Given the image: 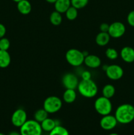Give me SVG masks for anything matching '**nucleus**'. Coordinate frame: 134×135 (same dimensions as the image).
<instances>
[{
    "mask_svg": "<svg viewBox=\"0 0 134 135\" xmlns=\"http://www.w3.org/2000/svg\"><path fill=\"white\" fill-rule=\"evenodd\" d=\"M116 119L120 124H129L134 120V106L130 104H123L116 109Z\"/></svg>",
    "mask_w": 134,
    "mask_h": 135,
    "instance_id": "1",
    "label": "nucleus"
},
{
    "mask_svg": "<svg viewBox=\"0 0 134 135\" xmlns=\"http://www.w3.org/2000/svg\"><path fill=\"white\" fill-rule=\"evenodd\" d=\"M79 93L87 98H92L97 94L98 87L97 84L91 79L81 80L78 86Z\"/></svg>",
    "mask_w": 134,
    "mask_h": 135,
    "instance_id": "2",
    "label": "nucleus"
},
{
    "mask_svg": "<svg viewBox=\"0 0 134 135\" xmlns=\"http://www.w3.org/2000/svg\"><path fill=\"white\" fill-rule=\"evenodd\" d=\"M41 124L35 119L27 120L20 127V133L21 135H42Z\"/></svg>",
    "mask_w": 134,
    "mask_h": 135,
    "instance_id": "3",
    "label": "nucleus"
},
{
    "mask_svg": "<svg viewBox=\"0 0 134 135\" xmlns=\"http://www.w3.org/2000/svg\"><path fill=\"white\" fill-rule=\"evenodd\" d=\"M94 108L99 114L104 116L110 114L112 109V105L110 99L102 96L96 99L94 103Z\"/></svg>",
    "mask_w": 134,
    "mask_h": 135,
    "instance_id": "4",
    "label": "nucleus"
},
{
    "mask_svg": "<svg viewBox=\"0 0 134 135\" xmlns=\"http://www.w3.org/2000/svg\"><path fill=\"white\" fill-rule=\"evenodd\" d=\"M67 62L73 67H79L84 62V56L83 51L77 49H70L66 51L65 55Z\"/></svg>",
    "mask_w": 134,
    "mask_h": 135,
    "instance_id": "5",
    "label": "nucleus"
},
{
    "mask_svg": "<svg viewBox=\"0 0 134 135\" xmlns=\"http://www.w3.org/2000/svg\"><path fill=\"white\" fill-rule=\"evenodd\" d=\"M63 106V102L60 98L55 96L47 97L43 102V108L48 113H55L59 112Z\"/></svg>",
    "mask_w": 134,
    "mask_h": 135,
    "instance_id": "6",
    "label": "nucleus"
},
{
    "mask_svg": "<svg viewBox=\"0 0 134 135\" xmlns=\"http://www.w3.org/2000/svg\"><path fill=\"white\" fill-rule=\"evenodd\" d=\"M106 75L109 79L112 80H118L123 75V70L122 67L118 65H108L105 69Z\"/></svg>",
    "mask_w": 134,
    "mask_h": 135,
    "instance_id": "7",
    "label": "nucleus"
},
{
    "mask_svg": "<svg viewBox=\"0 0 134 135\" xmlns=\"http://www.w3.org/2000/svg\"><path fill=\"white\" fill-rule=\"evenodd\" d=\"M125 32H126V26L122 22L118 21L110 24L108 31L110 36L113 38H120L123 36Z\"/></svg>",
    "mask_w": 134,
    "mask_h": 135,
    "instance_id": "8",
    "label": "nucleus"
},
{
    "mask_svg": "<svg viewBox=\"0 0 134 135\" xmlns=\"http://www.w3.org/2000/svg\"><path fill=\"white\" fill-rule=\"evenodd\" d=\"M27 113L23 109H17L11 116V123L16 127H20L27 121Z\"/></svg>",
    "mask_w": 134,
    "mask_h": 135,
    "instance_id": "9",
    "label": "nucleus"
},
{
    "mask_svg": "<svg viewBox=\"0 0 134 135\" xmlns=\"http://www.w3.org/2000/svg\"><path fill=\"white\" fill-rule=\"evenodd\" d=\"M62 83L66 89L76 90L78 86L79 80L74 74L68 73L63 76Z\"/></svg>",
    "mask_w": 134,
    "mask_h": 135,
    "instance_id": "10",
    "label": "nucleus"
},
{
    "mask_svg": "<svg viewBox=\"0 0 134 135\" xmlns=\"http://www.w3.org/2000/svg\"><path fill=\"white\" fill-rule=\"evenodd\" d=\"M117 124H118V121L115 116L110 114L102 116L100 121V126L105 131L112 130L116 127Z\"/></svg>",
    "mask_w": 134,
    "mask_h": 135,
    "instance_id": "11",
    "label": "nucleus"
},
{
    "mask_svg": "<svg viewBox=\"0 0 134 135\" xmlns=\"http://www.w3.org/2000/svg\"><path fill=\"white\" fill-rule=\"evenodd\" d=\"M120 57L123 61L132 63L134 61V49L130 46H125L121 50Z\"/></svg>",
    "mask_w": 134,
    "mask_h": 135,
    "instance_id": "12",
    "label": "nucleus"
},
{
    "mask_svg": "<svg viewBox=\"0 0 134 135\" xmlns=\"http://www.w3.org/2000/svg\"><path fill=\"white\" fill-rule=\"evenodd\" d=\"M84 63L87 67L91 69H97L100 67L101 64V60L99 57L95 55H87L85 57Z\"/></svg>",
    "mask_w": 134,
    "mask_h": 135,
    "instance_id": "13",
    "label": "nucleus"
},
{
    "mask_svg": "<svg viewBox=\"0 0 134 135\" xmlns=\"http://www.w3.org/2000/svg\"><path fill=\"white\" fill-rule=\"evenodd\" d=\"M17 9L22 15H28L32 11V5L28 0H21L17 3Z\"/></svg>",
    "mask_w": 134,
    "mask_h": 135,
    "instance_id": "14",
    "label": "nucleus"
},
{
    "mask_svg": "<svg viewBox=\"0 0 134 135\" xmlns=\"http://www.w3.org/2000/svg\"><path fill=\"white\" fill-rule=\"evenodd\" d=\"M55 11L60 13H65L68 8L71 6L70 0H56L54 3Z\"/></svg>",
    "mask_w": 134,
    "mask_h": 135,
    "instance_id": "15",
    "label": "nucleus"
},
{
    "mask_svg": "<svg viewBox=\"0 0 134 135\" xmlns=\"http://www.w3.org/2000/svg\"><path fill=\"white\" fill-rule=\"evenodd\" d=\"M111 37L110 36L108 32H100L96 36L95 42L98 46H105L109 43Z\"/></svg>",
    "mask_w": 134,
    "mask_h": 135,
    "instance_id": "16",
    "label": "nucleus"
},
{
    "mask_svg": "<svg viewBox=\"0 0 134 135\" xmlns=\"http://www.w3.org/2000/svg\"><path fill=\"white\" fill-rule=\"evenodd\" d=\"M11 58L7 51L0 50V68H7L11 63Z\"/></svg>",
    "mask_w": 134,
    "mask_h": 135,
    "instance_id": "17",
    "label": "nucleus"
},
{
    "mask_svg": "<svg viewBox=\"0 0 134 135\" xmlns=\"http://www.w3.org/2000/svg\"><path fill=\"white\" fill-rule=\"evenodd\" d=\"M40 124L42 130L45 132H49V133L51 132L56 125H58L56 124V121H55L53 119L49 118V117H47L44 121H42Z\"/></svg>",
    "mask_w": 134,
    "mask_h": 135,
    "instance_id": "18",
    "label": "nucleus"
},
{
    "mask_svg": "<svg viewBox=\"0 0 134 135\" xmlns=\"http://www.w3.org/2000/svg\"><path fill=\"white\" fill-rule=\"evenodd\" d=\"M77 94L74 89H66L63 94V100L67 104H72L76 100Z\"/></svg>",
    "mask_w": 134,
    "mask_h": 135,
    "instance_id": "19",
    "label": "nucleus"
},
{
    "mask_svg": "<svg viewBox=\"0 0 134 135\" xmlns=\"http://www.w3.org/2000/svg\"><path fill=\"white\" fill-rule=\"evenodd\" d=\"M116 92L115 87L112 84H106L102 89V96L110 99L114 96Z\"/></svg>",
    "mask_w": 134,
    "mask_h": 135,
    "instance_id": "20",
    "label": "nucleus"
},
{
    "mask_svg": "<svg viewBox=\"0 0 134 135\" xmlns=\"http://www.w3.org/2000/svg\"><path fill=\"white\" fill-rule=\"evenodd\" d=\"M49 21L54 26H59L62 23L63 17L61 13H59L56 11H55L51 13L49 17Z\"/></svg>",
    "mask_w": 134,
    "mask_h": 135,
    "instance_id": "21",
    "label": "nucleus"
},
{
    "mask_svg": "<svg viewBox=\"0 0 134 135\" xmlns=\"http://www.w3.org/2000/svg\"><path fill=\"white\" fill-rule=\"evenodd\" d=\"M48 114L49 113L43 108L39 109L34 113V119L36 121H38V123H41L42 121H43L45 119H47L48 117Z\"/></svg>",
    "mask_w": 134,
    "mask_h": 135,
    "instance_id": "22",
    "label": "nucleus"
},
{
    "mask_svg": "<svg viewBox=\"0 0 134 135\" xmlns=\"http://www.w3.org/2000/svg\"><path fill=\"white\" fill-rule=\"evenodd\" d=\"M76 8H75L74 7L72 6L71 5L69 8L68 9V10L65 12V15L66 17L67 18V19L69 20V21H74V20L76 19L78 17V12Z\"/></svg>",
    "mask_w": 134,
    "mask_h": 135,
    "instance_id": "23",
    "label": "nucleus"
},
{
    "mask_svg": "<svg viewBox=\"0 0 134 135\" xmlns=\"http://www.w3.org/2000/svg\"><path fill=\"white\" fill-rule=\"evenodd\" d=\"M49 135H69V133L64 127L58 125L51 132H49Z\"/></svg>",
    "mask_w": 134,
    "mask_h": 135,
    "instance_id": "24",
    "label": "nucleus"
},
{
    "mask_svg": "<svg viewBox=\"0 0 134 135\" xmlns=\"http://www.w3.org/2000/svg\"><path fill=\"white\" fill-rule=\"evenodd\" d=\"M105 55L108 59L110 60H115L118 57V52L116 50L112 47H109L105 51Z\"/></svg>",
    "mask_w": 134,
    "mask_h": 135,
    "instance_id": "25",
    "label": "nucleus"
},
{
    "mask_svg": "<svg viewBox=\"0 0 134 135\" xmlns=\"http://www.w3.org/2000/svg\"><path fill=\"white\" fill-rule=\"evenodd\" d=\"M71 5L77 9L84 8L88 4L89 0H70Z\"/></svg>",
    "mask_w": 134,
    "mask_h": 135,
    "instance_id": "26",
    "label": "nucleus"
},
{
    "mask_svg": "<svg viewBox=\"0 0 134 135\" xmlns=\"http://www.w3.org/2000/svg\"><path fill=\"white\" fill-rule=\"evenodd\" d=\"M10 47V41L8 38H1L0 39V50L7 51Z\"/></svg>",
    "mask_w": 134,
    "mask_h": 135,
    "instance_id": "27",
    "label": "nucleus"
},
{
    "mask_svg": "<svg viewBox=\"0 0 134 135\" xmlns=\"http://www.w3.org/2000/svg\"><path fill=\"white\" fill-rule=\"evenodd\" d=\"M127 21L130 26L134 27V10L131 11L128 13L127 17Z\"/></svg>",
    "mask_w": 134,
    "mask_h": 135,
    "instance_id": "28",
    "label": "nucleus"
},
{
    "mask_svg": "<svg viewBox=\"0 0 134 135\" xmlns=\"http://www.w3.org/2000/svg\"><path fill=\"white\" fill-rule=\"evenodd\" d=\"M81 78L82 80H89V79H91V74L89 71H84L81 73Z\"/></svg>",
    "mask_w": 134,
    "mask_h": 135,
    "instance_id": "29",
    "label": "nucleus"
},
{
    "mask_svg": "<svg viewBox=\"0 0 134 135\" xmlns=\"http://www.w3.org/2000/svg\"><path fill=\"white\" fill-rule=\"evenodd\" d=\"M109 26H110V25H109V24L103 22V23H102L100 25V30H101V32H108L109 29Z\"/></svg>",
    "mask_w": 134,
    "mask_h": 135,
    "instance_id": "30",
    "label": "nucleus"
},
{
    "mask_svg": "<svg viewBox=\"0 0 134 135\" xmlns=\"http://www.w3.org/2000/svg\"><path fill=\"white\" fill-rule=\"evenodd\" d=\"M6 28L3 24L0 23V39L1 38H3L6 34Z\"/></svg>",
    "mask_w": 134,
    "mask_h": 135,
    "instance_id": "31",
    "label": "nucleus"
},
{
    "mask_svg": "<svg viewBox=\"0 0 134 135\" xmlns=\"http://www.w3.org/2000/svg\"><path fill=\"white\" fill-rule=\"evenodd\" d=\"M8 135H21V134L20 132L18 133V132H17V131H12V132H11V133H9Z\"/></svg>",
    "mask_w": 134,
    "mask_h": 135,
    "instance_id": "32",
    "label": "nucleus"
},
{
    "mask_svg": "<svg viewBox=\"0 0 134 135\" xmlns=\"http://www.w3.org/2000/svg\"><path fill=\"white\" fill-rule=\"evenodd\" d=\"M47 2L49 3H55L56 1V0H45Z\"/></svg>",
    "mask_w": 134,
    "mask_h": 135,
    "instance_id": "33",
    "label": "nucleus"
},
{
    "mask_svg": "<svg viewBox=\"0 0 134 135\" xmlns=\"http://www.w3.org/2000/svg\"><path fill=\"white\" fill-rule=\"evenodd\" d=\"M109 135H119V134H117V133H111V134H110Z\"/></svg>",
    "mask_w": 134,
    "mask_h": 135,
    "instance_id": "34",
    "label": "nucleus"
},
{
    "mask_svg": "<svg viewBox=\"0 0 134 135\" xmlns=\"http://www.w3.org/2000/svg\"><path fill=\"white\" fill-rule=\"evenodd\" d=\"M13 1H14V2H16V3H18V1H21V0H13Z\"/></svg>",
    "mask_w": 134,
    "mask_h": 135,
    "instance_id": "35",
    "label": "nucleus"
},
{
    "mask_svg": "<svg viewBox=\"0 0 134 135\" xmlns=\"http://www.w3.org/2000/svg\"><path fill=\"white\" fill-rule=\"evenodd\" d=\"M0 135H5V134H3V133H0Z\"/></svg>",
    "mask_w": 134,
    "mask_h": 135,
    "instance_id": "36",
    "label": "nucleus"
}]
</instances>
